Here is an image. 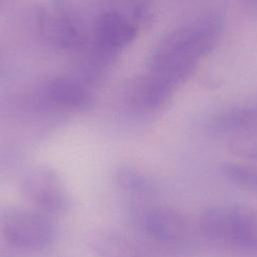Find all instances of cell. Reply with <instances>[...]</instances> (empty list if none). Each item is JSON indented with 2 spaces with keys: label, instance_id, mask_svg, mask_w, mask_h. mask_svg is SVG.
Returning <instances> with one entry per match:
<instances>
[{
  "label": "cell",
  "instance_id": "obj_8",
  "mask_svg": "<svg viewBox=\"0 0 257 257\" xmlns=\"http://www.w3.org/2000/svg\"><path fill=\"white\" fill-rule=\"evenodd\" d=\"M47 96L54 104L73 110H87L93 104L90 92L79 82L67 78L52 81L47 88Z\"/></svg>",
  "mask_w": 257,
  "mask_h": 257
},
{
  "label": "cell",
  "instance_id": "obj_2",
  "mask_svg": "<svg viewBox=\"0 0 257 257\" xmlns=\"http://www.w3.org/2000/svg\"><path fill=\"white\" fill-rule=\"evenodd\" d=\"M202 233L212 241L244 248L257 247V209L246 205L214 206L199 220Z\"/></svg>",
  "mask_w": 257,
  "mask_h": 257
},
{
  "label": "cell",
  "instance_id": "obj_7",
  "mask_svg": "<svg viewBox=\"0 0 257 257\" xmlns=\"http://www.w3.org/2000/svg\"><path fill=\"white\" fill-rule=\"evenodd\" d=\"M97 48L102 54H112L131 42L136 35V28L117 13L103 14L96 24Z\"/></svg>",
  "mask_w": 257,
  "mask_h": 257
},
{
  "label": "cell",
  "instance_id": "obj_6",
  "mask_svg": "<svg viewBox=\"0 0 257 257\" xmlns=\"http://www.w3.org/2000/svg\"><path fill=\"white\" fill-rule=\"evenodd\" d=\"M143 225L151 238L162 243H177L183 240L188 232L184 215L166 206L149 210L144 216Z\"/></svg>",
  "mask_w": 257,
  "mask_h": 257
},
{
  "label": "cell",
  "instance_id": "obj_13",
  "mask_svg": "<svg viewBox=\"0 0 257 257\" xmlns=\"http://www.w3.org/2000/svg\"><path fill=\"white\" fill-rule=\"evenodd\" d=\"M229 151L240 158L257 161V134H239L228 144Z\"/></svg>",
  "mask_w": 257,
  "mask_h": 257
},
{
  "label": "cell",
  "instance_id": "obj_11",
  "mask_svg": "<svg viewBox=\"0 0 257 257\" xmlns=\"http://www.w3.org/2000/svg\"><path fill=\"white\" fill-rule=\"evenodd\" d=\"M223 175L235 185L257 192V165L226 162L222 165Z\"/></svg>",
  "mask_w": 257,
  "mask_h": 257
},
{
  "label": "cell",
  "instance_id": "obj_9",
  "mask_svg": "<svg viewBox=\"0 0 257 257\" xmlns=\"http://www.w3.org/2000/svg\"><path fill=\"white\" fill-rule=\"evenodd\" d=\"M92 249L100 257H141L142 252L135 241L123 234L107 232L92 242Z\"/></svg>",
  "mask_w": 257,
  "mask_h": 257
},
{
  "label": "cell",
  "instance_id": "obj_12",
  "mask_svg": "<svg viewBox=\"0 0 257 257\" xmlns=\"http://www.w3.org/2000/svg\"><path fill=\"white\" fill-rule=\"evenodd\" d=\"M112 179L119 188L127 192L145 193L151 189V182L146 175L130 165L116 167L112 172Z\"/></svg>",
  "mask_w": 257,
  "mask_h": 257
},
{
  "label": "cell",
  "instance_id": "obj_3",
  "mask_svg": "<svg viewBox=\"0 0 257 257\" xmlns=\"http://www.w3.org/2000/svg\"><path fill=\"white\" fill-rule=\"evenodd\" d=\"M21 190L35 206L48 213H62L70 206V197L63 181L48 166L28 170L22 178Z\"/></svg>",
  "mask_w": 257,
  "mask_h": 257
},
{
  "label": "cell",
  "instance_id": "obj_10",
  "mask_svg": "<svg viewBox=\"0 0 257 257\" xmlns=\"http://www.w3.org/2000/svg\"><path fill=\"white\" fill-rule=\"evenodd\" d=\"M216 125L239 134H257V105L233 108L219 115Z\"/></svg>",
  "mask_w": 257,
  "mask_h": 257
},
{
  "label": "cell",
  "instance_id": "obj_14",
  "mask_svg": "<svg viewBox=\"0 0 257 257\" xmlns=\"http://www.w3.org/2000/svg\"><path fill=\"white\" fill-rule=\"evenodd\" d=\"M254 1H255V2H257V0H254Z\"/></svg>",
  "mask_w": 257,
  "mask_h": 257
},
{
  "label": "cell",
  "instance_id": "obj_4",
  "mask_svg": "<svg viewBox=\"0 0 257 257\" xmlns=\"http://www.w3.org/2000/svg\"><path fill=\"white\" fill-rule=\"evenodd\" d=\"M2 231L10 245L24 250L44 249L54 237V229L49 219L28 210L9 213L3 222Z\"/></svg>",
  "mask_w": 257,
  "mask_h": 257
},
{
  "label": "cell",
  "instance_id": "obj_1",
  "mask_svg": "<svg viewBox=\"0 0 257 257\" xmlns=\"http://www.w3.org/2000/svg\"><path fill=\"white\" fill-rule=\"evenodd\" d=\"M223 30L217 14L204 15L170 32L156 47L149 60L151 73L174 87L196 70L200 58L211 51Z\"/></svg>",
  "mask_w": 257,
  "mask_h": 257
},
{
  "label": "cell",
  "instance_id": "obj_5",
  "mask_svg": "<svg viewBox=\"0 0 257 257\" xmlns=\"http://www.w3.org/2000/svg\"><path fill=\"white\" fill-rule=\"evenodd\" d=\"M174 88L172 84L150 72L128 84L125 99L128 105L139 112H155L167 105Z\"/></svg>",
  "mask_w": 257,
  "mask_h": 257
}]
</instances>
